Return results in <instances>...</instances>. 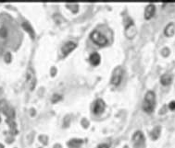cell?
I'll return each mask as SVG.
<instances>
[{
    "instance_id": "cell-1",
    "label": "cell",
    "mask_w": 175,
    "mask_h": 148,
    "mask_svg": "<svg viewBox=\"0 0 175 148\" xmlns=\"http://www.w3.org/2000/svg\"><path fill=\"white\" fill-rule=\"evenodd\" d=\"M156 104V96L153 91H148L146 96L143 103V109L147 113H151L154 111Z\"/></svg>"
},
{
    "instance_id": "cell-2",
    "label": "cell",
    "mask_w": 175,
    "mask_h": 148,
    "mask_svg": "<svg viewBox=\"0 0 175 148\" xmlns=\"http://www.w3.org/2000/svg\"><path fill=\"white\" fill-rule=\"evenodd\" d=\"M90 39L93 42L99 45V46H105L108 43V40L102 33H100L97 30H94L90 34Z\"/></svg>"
},
{
    "instance_id": "cell-3",
    "label": "cell",
    "mask_w": 175,
    "mask_h": 148,
    "mask_svg": "<svg viewBox=\"0 0 175 148\" xmlns=\"http://www.w3.org/2000/svg\"><path fill=\"white\" fill-rule=\"evenodd\" d=\"M122 69L121 67H116L113 70V73H112V76H111V84L113 86H119L121 82L122 79Z\"/></svg>"
},
{
    "instance_id": "cell-4",
    "label": "cell",
    "mask_w": 175,
    "mask_h": 148,
    "mask_svg": "<svg viewBox=\"0 0 175 148\" xmlns=\"http://www.w3.org/2000/svg\"><path fill=\"white\" fill-rule=\"evenodd\" d=\"M105 109V102L102 99H97L94 105L93 111L96 115H100Z\"/></svg>"
},
{
    "instance_id": "cell-5",
    "label": "cell",
    "mask_w": 175,
    "mask_h": 148,
    "mask_svg": "<svg viewBox=\"0 0 175 148\" xmlns=\"http://www.w3.org/2000/svg\"><path fill=\"white\" fill-rule=\"evenodd\" d=\"M136 27L133 24V23H131L127 26V28H126V30H125V35H126V37L128 39H130V40H132V39L134 38V36L136 35Z\"/></svg>"
},
{
    "instance_id": "cell-6",
    "label": "cell",
    "mask_w": 175,
    "mask_h": 148,
    "mask_svg": "<svg viewBox=\"0 0 175 148\" xmlns=\"http://www.w3.org/2000/svg\"><path fill=\"white\" fill-rule=\"evenodd\" d=\"M75 47H76V43H74L72 42H68L61 48L62 54H63L64 55H67V54H70L71 51H72L75 49Z\"/></svg>"
},
{
    "instance_id": "cell-7",
    "label": "cell",
    "mask_w": 175,
    "mask_h": 148,
    "mask_svg": "<svg viewBox=\"0 0 175 148\" xmlns=\"http://www.w3.org/2000/svg\"><path fill=\"white\" fill-rule=\"evenodd\" d=\"M155 12H156V6L153 4L148 5L145 9V18L150 19L154 16Z\"/></svg>"
},
{
    "instance_id": "cell-8",
    "label": "cell",
    "mask_w": 175,
    "mask_h": 148,
    "mask_svg": "<svg viewBox=\"0 0 175 148\" xmlns=\"http://www.w3.org/2000/svg\"><path fill=\"white\" fill-rule=\"evenodd\" d=\"M100 60H101V58H100V55L97 53H93L89 57V62L93 66H97V64H99Z\"/></svg>"
},
{
    "instance_id": "cell-9",
    "label": "cell",
    "mask_w": 175,
    "mask_h": 148,
    "mask_svg": "<svg viewBox=\"0 0 175 148\" xmlns=\"http://www.w3.org/2000/svg\"><path fill=\"white\" fill-rule=\"evenodd\" d=\"M174 31H175V25L173 23H170L169 25H167V27L165 28L164 33L168 37H171L174 34Z\"/></svg>"
},
{
    "instance_id": "cell-10",
    "label": "cell",
    "mask_w": 175,
    "mask_h": 148,
    "mask_svg": "<svg viewBox=\"0 0 175 148\" xmlns=\"http://www.w3.org/2000/svg\"><path fill=\"white\" fill-rule=\"evenodd\" d=\"M171 81H172V76L171 75L165 74L160 77V82L163 86L170 85V84L171 83Z\"/></svg>"
},
{
    "instance_id": "cell-11",
    "label": "cell",
    "mask_w": 175,
    "mask_h": 148,
    "mask_svg": "<svg viewBox=\"0 0 175 148\" xmlns=\"http://www.w3.org/2000/svg\"><path fill=\"white\" fill-rule=\"evenodd\" d=\"M27 78H28V81H30V83L32 84V87H31V89H34V86H35V77H34V71H33L32 69H29V70H28Z\"/></svg>"
},
{
    "instance_id": "cell-12",
    "label": "cell",
    "mask_w": 175,
    "mask_h": 148,
    "mask_svg": "<svg viewBox=\"0 0 175 148\" xmlns=\"http://www.w3.org/2000/svg\"><path fill=\"white\" fill-rule=\"evenodd\" d=\"M134 144H141L142 142L144 141V136H143V133L141 132H136L135 134L134 135Z\"/></svg>"
},
{
    "instance_id": "cell-13",
    "label": "cell",
    "mask_w": 175,
    "mask_h": 148,
    "mask_svg": "<svg viewBox=\"0 0 175 148\" xmlns=\"http://www.w3.org/2000/svg\"><path fill=\"white\" fill-rule=\"evenodd\" d=\"M60 99H61V96L55 94V95L53 96V98H52V102H53V103H56L57 101L60 100Z\"/></svg>"
},
{
    "instance_id": "cell-14",
    "label": "cell",
    "mask_w": 175,
    "mask_h": 148,
    "mask_svg": "<svg viewBox=\"0 0 175 148\" xmlns=\"http://www.w3.org/2000/svg\"><path fill=\"white\" fill-rule=\"evenodd\" d=\"M169 108H170V109H171V111H174L175 109V101H171L170 104H169Z\"/></svg>"
},
{
    "instance_id": "cell-15",
    "label": "cell",
    "mask_w": 175,
    "mask_h": 148,
    "mask_svg": "<svg viewBox=\"0 0 175 148\" xmlns=\"http://www.w3.org/2000/svg\"><path fill=\"white\" fill-rule=\"evenodd\" d=\"M97 148H108V145H106V144H101V145H99Z\"/></svg>"
}]
</instances>
